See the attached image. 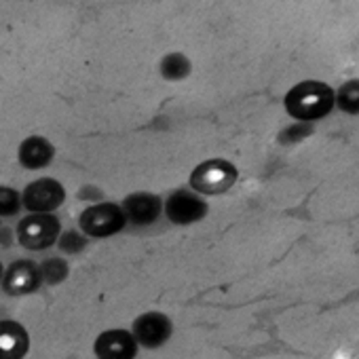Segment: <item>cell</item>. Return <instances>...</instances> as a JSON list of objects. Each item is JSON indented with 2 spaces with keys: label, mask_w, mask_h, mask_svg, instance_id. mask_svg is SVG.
Listing matches in <instances>:
<instances>
[{
  "label": "cell",
  "mask_w": 359,
  "mask_h": 359,
  "mask_svg": "<svg viewBox=\"0 0 359 359\" xmlns=\"http://www.w3.org/2000/svg\"><path fill=\"white\" fill-rule=\"evenodd\" d=\"M283 106L294 121L315 123L334 110V89L321 81H302L285 93Z\"/></svg>",
  "instance_id": "cell-1"
},
{
  "label": "cell",
  "mask_w": 359,
  "mask_h": 359,
  "mask_svg": "<svg viewBox=\"0 0 359 359\" xmlns=\"http://www.w3.org/2000/svg\"><path fill=\"white\" fill-rule=\"evenodd\" d=\"M239 180V169L229 158L201 161L189 175V189L201 197H218L229 193Z\"/></svg>",
  "instance_id": "cell-2"
},
{
  "label": "cell",
  "mask_w": 359,
  "mask_h": 359,
  "mask_svg": "<svg viewBox=\"0 0 359 359\" xmlns=\"http://www.w3.org/2000/svg\"><path fill=\"white\" fill-rule=\"evenodd\" d=\"M127 229L125 214L121 205L112 201H100L87 205L79 214V231L89 239H108Z\"/></svg>",
  "instance_id": "cell-3"
},
{
  "label": "cell",
  "mask_w": 359,
  "mask_h": 359,
  "mask_svg": "<svg viewBox=\"0 0 359 359\" xmlns=\"http://www.w3.org/2000/svg\"><path fill=\"white\" fill-rule=\"evenodd\" d=\"M62 222L55 214H28L18 222L15 239L28 252H45L57 243Z\"/></svg>",
  "instance_id": "cell-4"
},
{
  "label": "cell",
  "mask_w": 359,
  "mask_h": 359,
  "mask_svg": "<svg viewBox=\"0 0 359 359\" xmlns=\"http://www.w3.org/2000/svg\"><path fill=\"white\" fill-rule=\"evenodd\" d=\"M163 214L175 226H191L208 218L210 203L191 189H175L163 201Z\"/></svg>",
  "instance_id": "cell-5"
},
{
  "label": "cell",
  "mask_w": 359,
  "mask_h": 359,
  "mask_svg": "<svg viewBox=\"0 0 359 359\" xmlns=\"http://www.w3.org/2000/svg\"><path fill=\"white\" fill-rule=\"evenodd\" d=\"M66 203V189L57 177H39L22 191V208L28 214H55Z\"/></svg>",
  "instance_id": "cell-6"
},
{
  "label": "cell",
  "mask_w": 359,
  "mask_h": 359,
  "mask_svg": "<svg viewBox=\"0 0 359 359\" xmlns=\"http://www.w3.org/2000/svg\"><path fill=\"white\" fill-rule=\"evenodd\" d=\"M129 332L140 348L156 351L165 346L173 336V321L169 319V315L161 311H146L133 319Z\"/></svg>",
  "instance_id": "cell-7"
},
{
  "label": "cell",
  "mask_w": 359,
  "mask_h": 359,
  "mask_svg": "<svg viewBox=\"0 0 359 359\" xmlns=\"http://www.w3.org/2000/svg\"><path fill=\"white\" fill-rule=\"evenodd\" d=\"M0 287L11 298H22L39 292L43 287L39 262L30 258H18L9 266H5L3 279H0Z\"/></svg>",
  "instance_id": "cell-8"
},
{
  "label": "cell",
  "mask_w": 359,
  "mask_h": 359,
  "mask_svg": "<svg viewBox=\"0 0 359 359\" xmlns=\"http://www.w3.org/2000/svg\"><path fill=\"white\" fill-rule=\"evenodd\" d=\"M121 210L125 214L127 224L133 226H150L163 216V199L154 193L148 191H137L131 193L123 199Z\"/></svg>",
  "instance_id": "cell-9"
},
{
  "label": "cell",
  "mask_w": 359,
  "mask_h": 359,
  "mask_svg": "<svg viewBox=\"0 0 359 359\" xmlns=\"http://www.w3.org/2000/svg\"><path fill=\"white\" fill-rule=\"evenodd\" d=\"M140 353V346L129 330L112 327L104 330L95 342H93V355L95 359H135Z\"/></svg>",
  "instance_id": "cell-10"
},
{
  "label": "cell",
  "mask_w": 359,
  "mask_h": 359,
  "mask_svg": "<svg viewBox=\"0 0 359 359\" xmlns=\"http://www.w3.org/2000/svg\"><path fill=\"white\" fill-rule=\"evenodd\" d=\"M30 353V334L15 319H0V359H26Z\"/></svg>",
  "instance_id": "cell-11"
},
{
  "label": "cell",
  "mask_w": 359,
  "mask_h": 359,
  "mask_svg": "<svg viewBox=\"0 0 359 359\" xmlns=\"http://www.w3.org/2000/svg\"><path fill=\"white\" fill-rule=\"evenodd\" d=\"M55 158V146L45 135H28L18 146V163L24 169L39 171L53 163Z\"/></svg>",
  "instance_id": "cell-12"
},
{
  "label": "cell",
  "mask_w": 359,
  "mask_h": 359,
  "mask_svg": "<svg viewBox=\"0 0 359 359\" xmlns=\"http://www.w3.org/2000/svg\"><path fill=\"white\" fill-rule=\"evenodd\" d=\"M39 271H41V279L43 285H62L68 277H70V264L64 256H49L43 262H39Z\"/></svg>",
  "instance_id": "cell-13"
},
{
  "label": "cell",
  "mask_w": 359,
  "mask_h": 359,
  "mask_svg": "<svg viewBox=\"0 0 359 359\" xmlns=\"http://www.w3.org/2000/svg\"><path fill=\"white\" fill-rule=\"evenodd\" d=\"M158 70L165 81L177 83V81H184L193 72V64L184 53H169L161 60Z\"/></svg>",
  "instance_id": "cell-14"
},
{
  "label": "cell",
  "mask_w": 359,
  "mask_h": 359,
  "mask_svg": "<svg viewBox=\"0 0 359 359\" xmlns=\"http://www.w3.org/2000/svg\"><path fill=\"white\" fill-rule=\"evenodd\" d=\"M334 106H338L346 114H353V116L357 114V110H359V83L355 79L346 81L334 93Z\"/></svg>",
  "instance_id": "cell-15"
},
{
  "label": "cell",
  "mask_w": 359,
  "mask_h": 359,
  "mask_svg": "<svg viewBox=\"0 0 359 359\" xmlns=\"http://www.w3.org/2000/svg\"><path fill=\"white\" fill-rule=\"evenodd\" d=\"M55 245H57V250H60L62 254H66V256H79V254H83V252L87 250L89 237H85L81 231L70 229V231H62V233H60Z\"/></svg>",
  "instance_id": "cell-16"
},
{
  "label": "cell",
  "mask_w": 359,
  "mask_h": 359,
  "mask_svg": "<svg viewBox=\"0 0 359 359\" xmlns=\"http://www.w3.org/2000/svg\"><path fill=\"white\" fill-rule=\"evenodd\" d=\"M22 193L13 187L0 184V220L15 218L22 212Z\"/></svg>",
  "instance_id": "cell-17"
},
{
  "label": "cell",
  "mask_w": 359,
  "mask_h": 359,
  "mask_svg": "<svg viewBox=\"0 0 359 359\" xmlns=\"http://www.w3.org/2000/svg\"><path fill=\"white\" fill-rule=\"evenodd\" d=\"M313 131H315L313 123H294L277 135V142L283 146H292V144H298V142L306 140L309 135H313Z\"/></svg>",
  "instance_id": "cell-18"
},
{
  "label": "cell",
  "mask_w": 359,
  "mask_h": 359,
  "mask_svg": "<svg viewBox=\"0 0 359 359\" xmlns=\"http://www.w3.org/2000/svg\"><path fill=\"white\" fill-rule=\"evenodd\" d=\"M76 197H79V201H85V203H89V205H93V203H100V201H104V193H102L100 189L91 187V184L83 187V189H81V191L76 193Z\"/></svg>",
  "instance_id": "cell-19"
},
{
  "label": "cell",
  "mask_w": 359,
  "mask_h": 359,
  "mask_svg": "<svg viewBox=\"0 0 359 359\" xmlns=\"http://www.w3.org/2000/svg\"><path fill=\"white\" fill-rule=\"evenodd\" d=\"M15 231L9 226H0V250H9L15 243Z\"/></svg>",
  "instance_id": "cell-20"
},
{
  "label": "cell",
  "mask_w": 359,
  "mask_h": 359,
  "mask_svg": "<svg viewBox=\"0 0 359 359\" xmlns=\"http://www.w3.org/2000/svg\"><path fill=\"white\" fill-rule=\"evenodd\" d=\"M3 273H5V264L0 262V279H3Z\"/></svg>",
  "instance_id": "cell-21"
},
{
  "label": "cell",
  "mask_w": 359,
  "mask_h": 359,
  "mask_svg": "<svg viewBox=\"0 0 359 359\" xmlns=\"http://www.w3.org/2000/svg\"><path fill=\"white\" fill-rule=\"evenodd\" d=\"M0 226H3V220H0Z\"/></svg>",
  "instance_id": "cell-22"
}]
</instances>
